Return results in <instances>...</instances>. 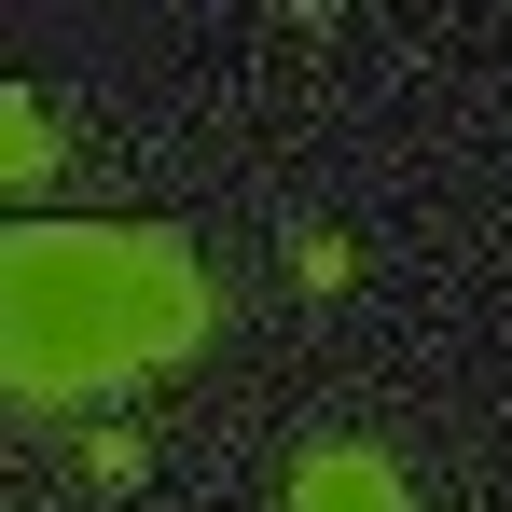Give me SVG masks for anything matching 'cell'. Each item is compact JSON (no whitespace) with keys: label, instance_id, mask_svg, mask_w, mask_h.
I'll use <instances>...</instances> for the list:
<instances>
[{"label":"cell","instance_id":"7a4b0ae2","mask_svg":"<svg viewBox=\"0 0 512 512\" xmlns=\"http://www.w3.org/2000/svg\"><path fill=\"white\" fill-rule=\"evenodd\" d=\"M291 512H402V471L374 443H305L291 457Z\"/></svg>","mask_w":512,"mask_h":512},{"label":"cell","instance_id":"6da1fadb","mask_svg":"<svg viewBox=\"0 0 512 512\" xmlns=\"http://www.w3.org/2000/svg\"><path fill=\"white\" fill-rule=\"evenodd\" d=\"M208 319L222 305L167 222H14L0 236V374L28 416L194 360Z\"/></svg>","mask_w":512,"mask_h":512},{"label":"cell","instance_id":"5b68a950","mask_svg":"<svg viewBox=\"0 0 512 512\" xmlns=\"http://www.w3.org/2000/svg\"><path fill=\"white\" fill-rule=\"evenodd\" d=\"M291 277H305V291H346V277H360V250H346V236H319V222H305V236H291Z\"/></svg>","mask_w":512,"mask_h":512},{"label":"cell","instance_id":"3957f363","mask_svg":"<svg viewBox=\"0 0 512 512\" xmlns=\"http://www.w3.org/2000/svg\"><path fill=\"white\" fill-rule=\"evenodd\" d=\"M0 167H14V194H42V180H56V97H42V84L0 97Z\"/></svg>","mask_w":512,"mask_h":512},{"label":"cell","instance_id":"277c9868","mask_svg":"<svg viewBox=\"0 0 512 512\" xmlns=\"http://www.w3.org/2000/svg\"><path fill=\"white\" fill-rule=\"evenodd\" d=\"M139 471H153L139 429H84V485H139Z\"/></svg>","mask_w":512,"mask_h":512}]
</instances>
